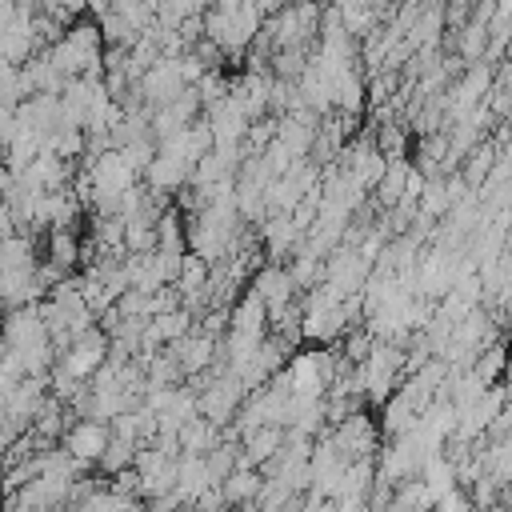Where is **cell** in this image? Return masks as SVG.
Masks as SVG:
<instances>
[{
  "instance_id": "cell-1",
  "label": "cell",
  "mask_w": 512,
  "mask_h": 512,
  "mask_svg": "<svg viewBox=\"0 0 512 512\" xmlns=\"http://www.w3.org/2000/svg\"><path fill=\"white\" fill-rule=\"evenodd\" d=\"M328 440H332V448L340 452V460L348 464V460H356V456H376L380 428L372 424V416H368L364 408H356V412H348L344 420H336V424L328 428Z\"/></svg>"
},
{
  "instance_id": "cell-2",
  "label": "cell",
  "mask_w": 512,
  "mask_h": 512,
  "mask_svg": "<svg viewBox=\"0 0 512 512\" xmlns=\"http://www.w3.org/2000/svg\"><path fill=\"white\" fill-rule=\"evenodd\" d=\"M180 88H184V80H180V68H176L172 56H160L156 64H148V68L132 80V96H136L144 108H160V104H168Z\"/></svg>"
},
{
  "instance_id": "cell-3",
  "label": "cell",
  "mask_w": 512,
  "mask_h": 512,
  "mask_svg": "<svg viewBox=\"0 0 512 512\" xmlns=\"http://www.w3.org/2000/svg\"><path fill=\"white\" fill-rule=\"evenodd\" d=\"M108 420H96V416H76L68 428H64V436H60V444L76 456V460H88L92 468H96V460H100V452H104V444H108Z\"/></svg>"
},
{
  "instance_id": "cell-4",
  "label": "cell",
  "mask_w": 512,
  "mask_h": 512,
  "mask_svg": "<svg viewBox=\"0 0 512 512\" xmlns=\"http://www.w3.org/2000/svg\"><path fill=\"white\" fill-rule=\"evenodd\" d=\"M0 336H4L8 348H28V344L48 340L44 320H40V312H36V300H32V304L0 308Z\"/></svg>"
},
{
  "instance_id": "cell-5",
  "label": "cell",
  "mask_w": 512,
  "mask_h": 512,
  "mask_svg": "<svg viewBox=\"0 0 512 512\" xmlns=\"http://www.w3.org/2000/svg\"><path fill=\"white\" fill-rule=\"evenodd\" d=\"M248 288L264 300V308L284 304V300H292V296L300 292V288H296V280H292V272H288V264H280V260L256 264V268H252V276H248Z\"/></svg>"
},
{
  "instance_id": "cell-6",
  "label": "cell",
  "mask_w": 512,
  "mask_h": 512,
  "mask_svg": "<svg viewBox=\"0 0 512 512\" xmlns=\"http://www.w3.org/2000/svg\"><path fill=\"white\" fill-rule=\"evenodd\" d=\"M44 396H48V380H44V376H20V380L4 392V416L28 424V420L36 416V408H40Z\"/></svg>"
},
{
  "instance_id": "cell-7",
  "label": "cell",
  "mask_w": 512,
  "mask_h": 512,
  "mask_svg": "<svg viewBox=\"0 0 512 512\" xmlns=\"http://www.w3.org/2000/svg\"><path fill=\"white\" fill-rule=\"evenodd\" d=\"M188 176H192V164L180 160V156H168V152H156V156L148 160V168L140 172V180H144L148 188H156V192H172V188L188 184Z\"/></svg>"
},
{
  "instance_id": "cell-8",
  "label": "cell",
  "mask_w": 512,
  "mask_h": 512,
  "mask_svg": "<svg viewBox=\"0 0 512 512\" xmlns=\"http://www.w3.org/2000/svg\"><path fill=\"white\" fill-rule=\"evenodd\" d=\"M0 52L12 60V64H24L32 52H40L36 36H32V16H12L4 28H0Z\"/></svg>"
},
{
  "instance_id": "cell-9",
  "label": "cell",
  "mask_w": 512,
  "mask_h": 512,
  "mask_svg": "<svg viewBox=\"0 0 512 512\" xmlns=\"http://www.w3.org/2000/svg\"><path fill=\"white\" fill-rule=\"evenodd\" d=\"M260 484H264V476H260V468H248V464H236L224 480H220V492H224V504H248L252 508V500H256V492H260Z\"/></svg>"
},
{
  "instance_id": "cell-10",
  "label": "cell",
  "mask_w": 512,
  "mask_h": 512,
  "mask_svg": "<svg viewBox=\"0 0 512 512\" xmlns=\"http://www.w3.org/2000/svg\"><path fill=\"white\" fill-rule=\"evenodd\" d=\"M44 260L60 264L64 272H76V268H80V232H76V228H48Z\"/></svg>"
},
{
  "instance_id": "cell-11",
  "label": "cell",
  "mask_w": 512,
  "mask_h": 512,
  "mask_svg": "<svg viewBox=\"0 0 512 512\" xmlns=\"http://www.w3.org/2000/svg\"><path fill=\"white\" fill-rule=\"evenodd\" d=\"M216 440H220V424H212V420L200 416V412H192V416L176 428V444H180V452H208Z\"/></svg>"
},
{
  "instance_id": "cell-12",
  "label": "cell",
  "mask_w": 512,
  "mask_h": 512,
  "mask_svg": "<svg viewBox=\"0 0 512 512\" xmlns=\"http://www.w3.org/2000/svg\"><path fill=\"white\" fill-rule=\"evenodd\" d=\"M152 228H156V248H164V252H184V212L164 208Z\"/></svg>"
},
{
  "instance_id": "cell-13",
  "label": "cell",
  "mask_w": 512,
  "mask_h": 512,
  "mask_svg": "<svg viewBox=\"0 0 512 512\" xmlns=\"http://www.w3.org/2000/svg\"><path fill=\"white\" fill-rule=\"evenodd\" d=\"M132 456H136V440H128V436H108V444H104V452H100V460H96V472H100V476H112V472L128 468Z\"/></svg>"
},
{
  "instance_id": "cell-14",
  "label": "cell",
  "mask_w": 512,
  "mask_h": 512,
  "mask_svg": "<svg viewBox=\"0 0 512 512\" xmlns=\"http://www.w3.org/2000/svg\"><path fill=\"white\" fill-rule=\"evenodd\" d=\"M8 68H12V60H8V56H4V52H0V76H4V72H8Z\"/></svg>"
}]
</instances>
